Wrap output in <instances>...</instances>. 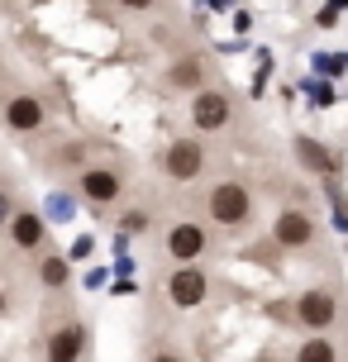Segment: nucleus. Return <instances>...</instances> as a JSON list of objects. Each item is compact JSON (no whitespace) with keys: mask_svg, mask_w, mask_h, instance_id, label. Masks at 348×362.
Returning a JSON list of instances; mask_svg holds the SVG:
<instances>
[{"mask_svg":"<svg viewBox=\"0 0 348 362\" xmlns=\"http://www.w3.org/2000/svg\"><path fill=\"white\" fill-rule=\"evenodd\" d=\"M86 353H91V320L76 310L53 320L38 339V362H86Z\"/></svg>","mask_w":348,"mask_h":362,"instance_id":"nucleus-4","label":"nucleus"},{"mask_svg":"<svg viewBox=\"0 0 348 362\" xmlns=\"http://www.w3.org/2000/svg\"><path fill=\"white\" fill-rule=\"evenodd\" d=\"M29 262H34V286L43 291V296H67V291H72V262H67V253H57L53 243L38 248Z\"/></svg>","mask_w":348,"mask_h":362,"instance_id":"nucleus-12","label":"nucleus"},{"mask_svg":"<svg viewBox=\"0 0 348 362\" xmlns=\"http://www.w3.org/2000/svg\"><path fill=\"white\" fill-rule=\"evenodd\" d=\"M0 129H10L19 139H34L48 129V100L34 86H10L0 90Z\"/></svg>","mask_w":348,"mask_h":362,"instance_id":"nucleus-6","label":"nucleus"},{"mask_svg":"<svg viewBox=\"0 0 348 362\" xmlns=\"http://www.w3.org/2000/svg\"><path fill=\"white\" fill-rule=\"evenodd\" d=\"M163 86H167V90H182V95L210 86V57H201V53L172 57V62L163 67Z\"/></svg>","mask_w":348,"mask_h":362,"instance_id":"nucleus-13","label":"nucleus"},{"mask_svg":"<svg viewBox=\"0 0 348 362\" xmlns=\"http://www.w3.org/2000/svg\"><path fill=\"white\" fill-rule=\"evenodd\" d=\"M0 362H10V358H0Z\"/></svg>","mask_w":348,"mask_h":362,"instance_id":"nucleus-23","label":"nucleus"},{"mask_svg":"<svg viewBox=\"0 0 348 362\" xmlns=\"http://www.w3.org/2000/svg\"><path fill=\"white\" fill-rule=\"evenodd\" d=\"M344 315V291L339 281H311L296 291L291 300V320L301 325V334H330Z\"/></svg>","mask_w":348,"mask_h":362,"instance_id":"nucleus-2","label":"nucleus"},{"mask_svg":"<svg viewBox=\"0 0 348 362\" xmlns=\"http://www.w3.org/2000/svg\"><path fill=\"white\" fill-rule=\"evenodd\" d=\"M291 362H339V344H334L330 334H306V339L296 344Z\"/></svg>","mask_w":348,"mask_h":362,"instance_id":"nucleus-16","label":"nucleus"},{"mask_svg":"<svg viewBox=\"0 0 348 362\" xmlns=\"http://www.w3.org/2000/svg\"><path fill=\"white\" fill-rule=\"evenodd\" d=\"M210 248H215V234L205 229V219L182 215L163 229V257H172V262H205Z\"/></svg>","mask_w":348,"mask_h":362,"instance_id":"nucleus-9","label":"nucleus"},{"mask_svg":"<svg viewBox=\"0 0 348 362\" xmlns=\"http://www.w3.org/2000/svg\"><path fill=\"white\" fill-rule=\"evenodd\" d=\"M291 148H296V163L306 167L311 177H320V181L339 177V153H334L330 144H320V139H311V134H296Z\"/></svg>","mask_w":348,"mask_h":362,"instance_id":"nucleus-14","label":"nucleus"},{"mask_svg":"<svg viewBox=\"0 0 348 362\" xmlns=\"http://www.w3.org/2000/svg\"><path fill=\"white\" fill-rule=\"evenodd\" d=\"M10 315H15V286L0 281V320H10Z\"/></svg>","mask_w":348,"mask_h":362,"instance_id":"nucleus-21","label":"nucleus"},{"mask_svg":"<svg viewBox=\"0 0 348 362\" xmlns=\"http://www.w3.org/2000/svg\"><path fill=\"white\" fill-rule=\"evenodd\" d=\"M124 15H148V10H158V0H115Z\"/></svg>","mask_w":348,"mask_h":362,"instance_id":"nucleus-20","label":"nucleus"},{"mask_svg":"<svg viewBox=\"0 0 348 362\" xmlns=\"http://www.w3.org/2000/svg\"><path fill=\"white\" fill-rule=\"evenodd\" d=\"M76 257H91V238H76L72 253H67V262H76Z\"/></svg>","mask_w":348,"mask_h":362,"instance_id":"nucleus-22","label":"nucleus"},{"mask_svg":"<svg viewBox=\"0 0 348 362\" xmlns=\"http://www.w3.org/2000/svg\"><path fill=\"white\" fill-rule=\"evenodd\" d=\"M19 210V191L10 186V181H0V229H5V219Z\"/></svg>","mask_w":348,"mask_h":362,"instance_id":"nucleus-19","label":"nucleus"},{"mask_svg":"<svg viewBox=\"0 0 348 362\" xmlns=\"http://www.w3.org/2000/svg\"><path fill=\"white\" fill-rule=\"evenodd\" d=\"M100 148H105L100 139H72L67 148H57V153H53V163L67 167V172H81L86 163H95V153H100Z\"/></svg>","mask_w":348,"mask_h":362,"instance_id":"nucleus-15","label":"nucleus"},{"mask_svg":"<svg viewBox=\"0 0 348 362\" xmlns=\"http://www.w3.org/2000/svg\"><path fill=\"white\" fill-rule=\"evenodd\" d=\"M257 224V191L243 177H220L205 186V229L210 234H248Z\"/></svg>","mask_w":348,"mask_h":362,"instance_id":"nucleus-1","label":"nucleus"},{"mask_svg":"<svg viewBox=\"0 0 348 362\" xmlns=\"http://www.w3.org/2000/svg\"><path fill=\"white\" fill-rule=\"evenodd\" d=\"M163 296L172 310H201L210 296H215V276H210V267L205 262H172V272H167L163 281Z\"/></svg>","mask_w":348,"mask_h":362,"instance_id":"nucleus-8","label":"nucleus"},{"mask_svg":"<svg viewBox=\"0 0 348 362\" xmlns=\"http://www.w3.org/2000/svg\"><path fill=\"white\" fill-rule=\"evenodd\" d=\"M115 229H120V238H148L153 234V210L148 205H124L120 210V219H115Z\"/></svg>","mask_w":348,"mask_h":362,"instance_id":"nucleus-17","label":"nucleus"},{"mask_svg":"<svg viewBox=\"0 0 348 362\" xmlns=\"http://www.w3.org/2000/svg\"><path fill=\"white\" fill-rule=\"evenodd\" d=\"M0 238H5V248H15V253L34 257L38 248H48V219H43V210H38V205L19 200V210L5 219Z\"/></svg>","mask_w":348,"mask_h":362,"instance_id":"nucleus-11","label":"nucleus"},{"mask_svg":"<svg viewBox=\"0 0 348 362\" xmlns=\"http://www.w3.org/2000/svg\"><path fill=\"white\" fill-rule=\"evenodd\" d=\"M158 172H163L167 186L205 181V172H210V144H205L201 134H177V139L158 153Z\"/></svg>","mask_w":348,"mask_h":362,"instance_id":"nucleus-3","label":"nucleus"},{"mask_svg":"<svg viewBox=\"0 0 348 362\" xmlns=\"http://www.w3.org/2000/svg\"><path fill=\"white\" fill-rule=\"evenodd\" d=\"M186 124H191V134H201V139H210V134H224V129L234 124V95L224 86H201L186 95Z\"/></svg>","mask_w":348,"mask_h":362,"instance_id":"nucleus-7","label":"nucleus"},{"mask_svg":"<svg viewBox=\"0 0 348 362\" xmlns=\"http://www.w3.org/2000/svg\"><path fill=\"white\" fill-rule=\"evenodd\" d=\"M144 362H191V353L182 344H172V339H158V344H148Z\"/></svg>","mask_w":348,"mask_h":362,"instance_id":"nucleus-18","label":"nucleus"},{"mask_svg":"<svg viewBox=\"0 0 348 362\" xmlns=\"http://www.w3.org/2000/svg\"><path fill=\"white\" fill-rule=\"evenodd\" d=\"M267 234H272L277 248L306 253V248L320 243V219H315V210H306V205H282L272 215V224H267Z\"/></svg>","mask_w":348,"mask_h":362,"instance_id":"nucleus-10","label":"nucleus"},{"mask_svg":"<svg viewBox=\"0 0 348 362\" xmlns=\"http://www.w3.org/2000/svg\"><path fill=\"white\" fill-rule=\"evenodd\" d=\"M72 191L81 205H95V210H110L129 196V172L120 163H86L81 172H72Z\"/></svg>","mask_w":348,"mask_h":362,"instance_id":"nucleus-5","label":"nucleus"}]
</instances>
